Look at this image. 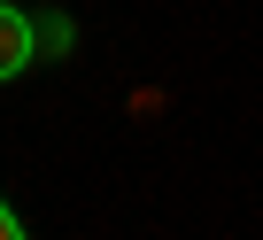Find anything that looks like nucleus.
<instances>
[{
  "label": "nucleus",
  "mask_w": 263,
  "mask_h": 240,
  "mask_svg": "<svg viewBox=\"0 0 263 240\" xmlns=\"http://www.w3.org/2000/svg\"><path fill=\"white\" fill-rule=\"evenodd\" d=\"M0 240H31V232H24V217H16L8 201H0Z\"/></svg>",
  "instance_id": "f03ea898"
},
{
  "label": "nucleus",
  "mask_w": 263,
  "mask_h": 240,
  "mask_svg": "<svg viewBox=\"0 0 263 240\" xmlns=\"http://www.w3.org/2000/svg\"><path fill=\"white\" fill-rule=\"evenodd\" d=\"M31 54H39V24L16 8V0H0V85L24 78V70H31Z\"/></svg>",
  "instance_id": "f257e3e1"
}]
</instances>
